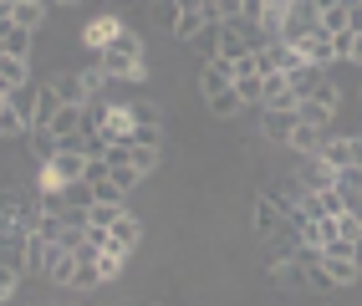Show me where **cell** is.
Listing matches in <instances>:
<instances>
[{"label":"cell","mask_w":362,"mask_h":306,"mask_svg":"<svg viewBox=\"0 0 362 306\" xmlns=\"http://www.w3.org/2000/svg\"><path fill=\"white\" fill-rule=\"evenodd\" d=\"M98 61H103V72L112 82H138V77H148V61H143V41L138 31H117L107 46H98Z\"/></svg>","instance_id":"6da1fadb"},{"label":"cell","mask_w":362,"mask_h":306,"mask_svg":"<svg viewBox=\"0 0 362 306\" xmlns=\"http://www.w3.org/2000/svg\"><path fill=\"white\" fill-rule=\"evenodd\" d=\"M138 240H143V220L128 215V209H117L112 225H107V245H103V250H128V255H133Z\"/></svg>","instance_id":"7a4b0ae2"},{"label":"cell","mask_w":362,"mask_h":306,"mask_svg":"<svg viewBox=\"0 0 362 306\" xmlns=\"http://www.w3.org/2000/svg\"><path fill=\"white\" fill-rule=\"evenodd\" d=\"M296 52H301V61H311V66H322V72H327V66L337 61V46H332V36L322 31V26H311L301 41H296Z\"/></svg>","instance_id":"3957f363"},{"label":"cell","mask_w":362,"mask_h":306,"mask_svg":"<svg viewBox=\"0 0 362 306\" xmlns=\"http://www.w3.org/2000/svg\"><path fill=\"white\" fill-rule=\"evenodd\" d=\"M214 57H225V61H240V57H250L245 20H220V41H214Z\"/></svg>","instance_id":"277c9868"},{"label":"cell","mask_w":362,"mask_h":306,"mask_svg":"<svg viewBox=\"0 0 362 306\" xmlns=\"http://www.w3.org/2000/svg\"><path fill=\"white\" fill-rule=\"evenodd\" d=\"M296 128V107H260V133L265 143H286Z\"/></svg>","instance_id":"5b68a950"},{"label":"cell","mask_w":362,"mask_h":306,"mask_svg":"<svg viewBox=\"0 0 362 306\" xmlns=\"http://www.w3.org/2000/svg\"><path fill=\"white\" fill-rule=\"evenodd\" d=\"M281 230H286V215H281V204H276L271 194L260 189V199H255V235H260V240H276Z\"/></svg>","instance_id":"8992f818"},{"label":"cell","mask_w":362,"mask_h":306,"mask_svg":"<svg viewBox=\"0 0 362 306\" xmlns=\"http://www.w3.org/2000/svg\"><path fill=\"white\" fill-rule=\"evenodd\" d=\"M46 281L62 291H71V281H77V250H62L52 245V261H46Z\"/></svg>","instance_id":"52a82bcc"},{"label":"cell","mask_w":362,"mask_h":306,"mask_svg":"<svg viewBox=\"0 0 362 306\" xmlns=\"http://www.w3.org/2000/svg\"><path fill=\"white\" fill-rule=\"evenodd\" d=\"M230 82H235V61L209 57V61H204V72H199V92H204V98H214V92H225Z\"/></svg>","instance_id":"ba28073f"},{"label":"cell","mask_w":362,"mask_h":306,"mask_svg":"<svg viewBox=\"0 0 362 306\" xmlns=\"http://www.w3.org/2000/svg\"><path fill=\"white\" fill-rule=\"evenodd\" d=\"M82 112H87V107H77V102H62V107H57V117H52L57 143H77V138H82Z\"/></svg>","instance_id":"9c48e42d"},{"label":"cell","mask_w":362,"mask_h":306,"mask_svg":"<svg viewBox=\"0 0 362 306\" xmlns=\"http://www.w3.org/2000/svg\"><path fill=\"white\" fill-rule=\"evenodd\" d=\"M271 276H276V286H281V291H306V286H311V271L296 261V255L276 261V266H271Z\"/></svg>","instance_id":"30bf717a"},{"label":"cell","mask_w":362,"mask_h":306,"mask_svg":"<svg viewBox=\"0 0 362 306\" xmlns=\"http://www.w3.org/2000/svg\"><path fill=\"white\" fill-rule=\"evenodd\" d=\"M301 98L291 92V82H286V72H265V92H260V107H296Z\"/></svg>","instance_id":"8fae6325"},{"label":"cell","mask_w":362,"mask_h":306,"mask_svg":"<svg viewBox=\"0 0 362 306\" xmlns=\"http://www.w3.org/2000/svg\"><path fill=\"white\" fill-rule=\"evenodd\" d=\"M352 6H357V0H332V6H322V11H317V26H322L327 36L352 31Z\"/></svg>","instance_id":"7c38bea8"},{"label":"cell","mask_w":362,"mask_h":306,"mask_svg":"<svg viewBox=\"0 0 362 306\" xmlns=\"http://www.w3.org/2000/svg\"><path fill=\"white\" fill-rule=\"evenodd\" d=\"M46 87H52L57 98H62V102H77V107H87V102H92L77 72H52V77H46Z\"/></svg>","instance_id":"4fadbf2b"},{"label":"cell","mask_w":362,"mask_h":306,"mask_svg":"<svg viewBox=\"0 0 362 306\" xmlns=\"http://www.w3.org/2000/svg\"><path fill=\"white\" fill-rule=\"evenodd\" d=\"M204 26H209L204 11H174V20H168V36H174L179 46H189V41H194Z\"/></svg>","instance_id":"5bb4252c"},{"label":"cell","mask_w":362,"mask_h":306,"mask_svg":"<svg viewBox=\"0 0 362 306\" xmlns=\"http://www.w3.org/2000/svg\"><path fill=\"white\" fill-rule=\"evenodd\" d=\"M46 11H52L46 0H16V6H11V20H16V26H26V31H41V26H46Z\"/></svg>","instance_id":"9a60e30c"},{"label":"cell","mask_w":362,"mask_h":306,"mask_svg":"<svg viewBox=\"0 0 362 306\" xmlns=\"http://www.w3.org/2000/svg\"><path fill=\"white\" fill-rule=\"evenodd\" d=\"M6 102L31 123V117H36V102H41V82H21V87H11V92H6Z\"/></svg>","instance_id":"2e32d148"},{"label":"cell","mask_w":362,"mask_h":306,"mask_svg":"<svg viewBox=\"0 0 362 306\" xmlns=\"http://www.w3.org/2000/svg\"><path fill=\"white\" fill-rule=\"evenodd\" d=\"M117 31H123V20L117 16H98V20H87V31H82V41L92 46V52H98V46H107Z\"/></svg>","instance_id":"e0dca14e"},{"label":"cell","mask_w":362,"mask_h":306,"mask_svg":"<svg viewBox=\"0 0 362 306\" xmlns=\"http://www.w3.org/2000/svg\"><path fill=\"white\" fill-rule=\"evenodd\" d=\"M46 261H52V240L31 230V240H26V276H46Z\"/></svg>","instance_id":"ac0fdd59"},{"label":"cell","mask_w":362,"mask_h":306,"mask_svg":"<svg viewBox=\"0 0 362 306\" xmlns=\"http://www.w3.org/2000/svg\"><path fill=\"white\" fill-rule=\"evenodd\" d=\"M322 77H327V72H322V66H311V61H296L291 72H286V82H291V92H296V98H306V92L317 87Z\"/></svg>","instance_id":"d6986e66"},{"label":"cell","mask_w":362,"mask_h":306,"mask_svg":"<svg viewBox=\"0 0 362 306\" xmlns=\"http://www.w3.org/2000/svg\"><path fill=\"white\" fill-rule=\"evenodd\" d=\"M26 148L36 153V163H52L62 143H57V133H52V128H31V133H26Z\"/></svg>","instance_id":"ffe728a7"},{"label":"cell","mask_w":362,"mask_h":306,"mask_svg":"<svg viewBox=\"0 0 362 306\" xmlns=\"http://www.w3.org/2000/svg\"><path fill=\"white\" fill-rule=\"evenodd\" d=\"M332 117H337L332 107L311 102V98H301V102H296V123H306V128H322V133H327V128H332Z\"/></svg>","instance_id":"44dd1931"},{"label":"cell","mask_w":362,"mask_h":306,"mask_svg":"<svg viewBox=\"0 0 362 306\" xmlns=\"http://www.w3.org/2000/svg\"><path fill=\"white\" fill-rule=\"evenodd\" d=\"M62 199H66V209H82V215H87L92 204H98V194H92V184H87V179H71V184H62Z\"/></svg>","instance_id":"7402d4cb"},{"label":"cell","mask_w":362,"mask_h":306,"mask_svg":"<svg viewBox=\"0 0 362 306\" xmlns=\"http://www.w3.org/2000/svg\"><path fill=\"white\" fill-rule=\"evenodd\" d=\"M204 102H209V112H214V117H240V112H245V102H240L235 82H230L225 92H214V98H204Z\"/></svg>","instance_id":"603a6c76"},{"label":"cell","mask_w":362,"mask_h":306,"mask_svg":"<svg viewBox=\"0 0 362 306\" xmlns=\"http://www.w3.org/2000/svg\"><path fill=\"white\" fill-rule=\"evenodd\" d=\"M128 112H133V128H163V107L148 102V98H133Z\"/></svg>","instance_id":"cb8c5ba5"},{"label":"cell","mask_w":362,"mask_h":306,"mask_svg":"<svg viewBox=\"0 0 362 306\" xmlns=\"http://www.w3.org/2000/svg\"><path fill=\"white\" fill-rule=\"evenodd\" d=\"M0 82H6V87H21V82H31V66H26V57H11V52H0Z\"/></svg>","instance_id":"d4e9b609"},{"label":"cell","mask_w":362,"mask_h":306,"mask_svg":"<svg viewBox=\"0 0 362 306\" xmlns=\"http://www.w3.org/2000/svg\"><path fill=\"white\" fill-rule=\"evenodd\" d=\"M332 169H342V163H352V138H322V148H317Z\"/></svg>","instance_id":"484cf974"},{"label":"cell","mask_w":362,"mask_h":306,"mask_svg":"<svg viewBox=\"0 0 362 306\" xmlns=\"http://www.w3.org/2000/svg\"><path fill=\"white\" fill-rule=\"evenodd\" d=\"M128 158H133V169L148 179L153 169H158V158H163V148H148V143H128Z\"/></svg>","instance_id":"4316f807"},{"label":"cell","mask_w":362,"mask_h":306,"mask_svg":"<svg viewBox=\"0 0 362 306\" xmlns=\"http://www.w3.org/2000/svg\"><path fill=\"white\" fill-rule=\"evenodd\" d=\"M57 107H62V98H57V92L46 87V82H41V102H36V117H31V128H52Z\"/></svg>","instance_id":"83f0119b"},{"label":"cell","mask_w":362,"mask_h":306,"mask_svg":"<svg viewBox=\"0 0 362 306\" xmlns=\"http://www.w3.org/2000/svg\"><path fill=\"white\" fill-rule=\"evenodd\" d=\"M107 174H112V184H117L123 194H133L138 184H143V174L133 169V158H123V163H107Z\"/></svg>","instance_id":"f1b7e54d"},{"label":"cell","mask_w":362,"mask_h":306,"mask_svg":"<svg viewBox=\"0 0 362 306\" xmlns=\"http://www.w3.org/2000/svg\"><path fill=\"white\" fill-rule=\"evenodd\" d=\"M286 143H291L296 153H317V148H322V128H306V123H296Z\"/></svg>","instance_id":"f546056e"},{"label":"cell","mask_w":362,"mask_h":306,"mask_svg":"<svg viewBox=\"0 0 362 306\" xmlns=\"http://www.w3.org/2000/svg\"><path fill=\"white\" fill-rule=\"evenodd\" d=\"M82 87H87V98H103V87H112V77L103 72V61H92V66H82Z\"/></svg>","instance_id":"4dcf8cb0"},{"label":"cell","mask_w":362,"mask_h":306,"mask_svg":"<svg viewBox=\"0 0 362 306\" xmlns=\"http://www.w3.org/2000/svg\"><path fill=\"white\" fill-rule=\"evenodd\" d=\"M306 98H311V102H322V107H332V112H337V107H342V87H337L332 77H322L317 87H311V92H306Z\"/></svg>","instance_id":"1f68e13d"},{"label":"cell","mask_w":362,"mask_h":306,"mask_svg":"<svg viewBox=\"0 0 362 306\" xmlns=\"http://www.w3.org/2000/svg\"><path fill=\"white\" fill-rule=\"evenodd\" d=\"M21 276H26V271H21L16 261H6V255H0V301H11V296H16Z\"/></svg>","instance_id":"d6a6232c"},{"label":"cell","mask_w":362,"mask_h":306,"mask_svg":"<svg viewBox=\"0 0 362 306\" xmlns=\"http://www.w3.org/2000/svg\"><path fill=\"white\" fill-rule=\"evenodd\" d=\"M87 184H92V194H98V204H123V199H128V194L112 184V174H103V179H87Z\"/></svg>","instance_id":"836d02e7"},{"label":"cell","mask_w":362,"mask_h":306,"mask_svg":"<svg viewBox=\"0 0 362 306\" xmlns=\"http://www.w3.org/2000/svg\"><path fill=\"white\" fill-rule=\"evenodd\" d=\"M123 266H128V250H103V255H98L103 281H117V276H123Z\"/></svg>","instance_id":"e575fe53"},{"label":"cell","mask_w":362,"mask_h":306,"mask_svg":"<svg viewBox=\"0 0 362 306\" xmlns=\"http://www.w3.org/2000/svg\"><path fill=\"white\" fill-rule=\"evenodd\" d=\"M337 235H342V240H357V235H362V220L342 209V215H337Z\"/></svg>","instance_id":"d590c367"},{"label":"cell","mask_w":362,"mask_h":306,"mask_svg":"<svg viewBox=\"0 0 362 306\" xmlns=\"http://www.w3.org/2000/svg\"><path fill=\"white\" fill-rule=\"evenodd\" d=\"M342 61L362 66V31H352V41H347V57H342Z\"/></svg>","instance_id":"8d00e7d4"},{"label":"cell","mask_w":362,"mask_h":306,"mask_svg":"<svg viewBox=\"0 0 362 306\" xmlns=\"http://www.w3.org/2000/svg\"><path fill=\"white\" fill-rule=\"evenodd\" d=\"M352 163L362 169V133H352Z\"/></svg>","instance_id":"74e56055"},{"label":"cell","mask_w":362,"mask_h":306,"mask_svg":"<svg viewBox=\"0 0 362 306\" xmlns=\"http://www.w3.org/2000/svg\"><path fill=\"white\" fill-rule=\"evenodd\" d=\"M174 11H199V0H174Z\"/></svg>","instance_id":"f35d334b"},{"label":"cell","mask_w":362,"mask_h":306,"mask_svg":"<svg viewBox=\"0 0 362 306\" xmlns=\"http://www.w3.org/2000/svg\"><path fill=\"white\" fill-rule=\"evenodd\" d=\"M352 250H357V261H362V235H357V240H352Z\"/></svg>","instance_id":"ab89813d"},{"label":"cell","mask_w":362,"mask_h":306,"mask_svg":"<svg viewBox=\"0 0 362 306\" xmlns=\"http://www.w3.org/2000/svg\"><path fill=\"white\" fill-rule=\"evenodd\" d=\"M6 225H11V220H6V204H0V230H6Z\"/></svg>","instance_id":"60d3db41"},{"label":"cell","mask_w":362,"mask_h":306,"mask_svg":"<svg viewBox=\"0 0 362 306\" xmlns=\"http://www.w3.org/2000/svg\"><path fill=\"white\" fill-rule=\"evenodd\" d=\"M62 6H82V0H62Z\"/></svg>","instance_id":"b9f144b4"}]
</instances>
